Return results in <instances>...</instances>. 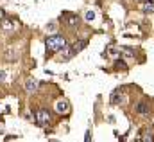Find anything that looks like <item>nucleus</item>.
<instances>
[{
  "label": "nucleus",
  "mask_w": 154,
  "mask_h": 142,
  "mask_svg": "<svg viewBox=\"0 0 154 142\" xmlns=\"http://www.w3.org/2000/svg\"><path fill=\"white\" fill-rule=\"evenodd\" d=\"M45 47H47V52H59L66 47V40L59 34H52L45 40Z\"/></svg>",
  "instance_id": "1"
},
{
  "label": "nucleus",
  "mask_w": 154,
  "mask_h": 142,
  "mask_svg": "<svg viewBox=\"0 0 154 142\" xmlns=\"http://www.w3.org/2000/svg\"><path fill=\"white\" fill-rule=\"evenodd\" d=\"M50 122V113L47 110H38L36 111V124L38 126H47Z\"/></svg>",
  "instance_id": "2"
},
{
  "label": "nucleus",
  "mask_w": 154,
  "mask_h": 142,
  "mask_svg": "<svg viewBox=\"0 0 154 142\" xmlns=\"http://www.w3.org/2000/svg\"><path fill=\"white\" fill-rule=\"evenodd\" d=\"M16 29H18V22H14V20H4L2 22V31L5 34H13Z\"/></svg>",
  "instance_id": "3"
},
{
  "label": "nucleus",
  "mask_w": 154,
  "mask_h": 142,
  "mask_svg": "<svg viewBox=\"0 0 154 142\" xmlns=\"http://www.w3.org/2000/svg\"><path fill=\"white\" fill-rule=\"evenodd\" d=\"M63 18H65V24H66L68 27H72V29H75L77 25H79V16H77V15L65 13V15H63Z\"/></svg>",
  "instance_id": "4"
},
{
  "label": "nucleus",
  "mask_w": 154,
  "mask_h": 142,
  "mask_svg": "<svg viewBox=\"0 0 154 142\" xmlns=\"http://www.w3.org/2000/svg\"><path fill=\"white\" fill-rule=\"evenodd\" d=\"M54 110H56L59 115H63V113H68V111H70V105H68V101H65V99H59V101L56 103Z\"/></svg>",
  "instance_id": "5"
},
{
  "label": "nucleus",
  "mask_w": 154,
  "mask_h": 142,
  "mask_svg": "<svg viewBox=\"0 0 154 142\" xmlns=\"http://www.w3.org/2000/svg\"><path fill=\"white\" fill-rule=\"evenodd\" d=\"M84 47H86V41H84V40H79V41H75V43L70 47V56H74V54H77V52H81Z\"/></svg>",
  "instance_id": "6"
},
{
  "label": "nucleus",
  "mask_w": 154,
  "mask_h": 142,
  "mask_svg": "<svg viewBox=\"0 0 154 142\" xmlns=\"http://www.w3.org/2000/svg\"><path fill=\"white\" fill-rule=\"evenodd\" d=\"M38 86H39V83L36 79H29V81L25 83V92H27V94H34V92L38 90Z\"/></svg>",
  "instance_id": "7"
},
{
  "label": "nucleus",
  "mask_w": 154,
  "mask_h": 142,
  "mask_svg": "<svg viewBox=\"0 0 154 142\" xmlns=\"http://www.w3.org/2000/svg\"><path fill=\"white\" fill-rule=\"evenodd\" d=\"M136 113H140V115H149L151 113V108L147 103H138L136 105Z\"/></svg>",
  "instance_id": "8"
},
{
  "label": "nucleus",
  "mask_w": 154,
  "mask_h": 142,
  "mask_svg": "<svg viewBox=\"0 0 154 142\" xmlns=\"http://www.w3.org/2000/svg\"><path fill=\"white\" fill-rule=\"evenodd\" d=\"M142 9H143V13H154V2L152 0H145Z\"/></svg>",
  "instance_id": "9"
},
{
  "label": "nucleus",
  "mask_w": 154,
  "mask_h": 142,
  "mask_svg": "<svg viewBox=\"0 0 154 142\" xmlns=\"http://www.w3.org/2000/svg\"><path fill=\"white\" fill-rule=\"evenodd\" d=\"M93 20H95V13H93V11H86V13H84V22L91 24Z\"/></svg>",
  "instance_id": "10"
},
{
  "label": "nucleus",
  "mask_w": 154,
  "mask_h": 142,
  "mask_svg": "<svg viewBox=\"0 0 154 142\" xmlns=\"http://www.w3.org/2000/svg\"><path fill=\"white\" fill-rule=\"evenodd\" d=\"M120 101H122L120 92H113V94H111V103H113V105H116V103H120Z\"/></svg>",
  "instance_id": "11"
},
{
  "label": "nucleus",
  "mask_w": 154,
  "mask_h": 142,
  "mask_svg": "<svg viewBox=\"0 0 154 142\" xmlns=\"http://www.w3.org/2000/svg\"><path fill=\"white\" fill-rule=\"evenodd\" d=\"M116 69H125V65H124V60H116Z\"/></svg>",
  "instance_id": "12"
},
{
  "label": "nucleus",
  "mask_w": 154,
  "mask_h": 142,
  "mask_svg": "<svg viewBox=\"0 0 154 142\" xmlns=\"http://www.w3.org/2000/svg\"><path fill=\"white\" fill-rule=\"evenodd\" d=\"M5 79H7V72L0 70V83H2V81H5Z\"/></svg>",
  "instance_id": "13"
}]
</instances>
